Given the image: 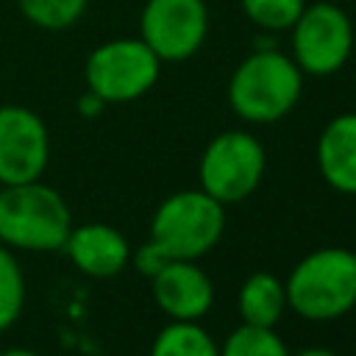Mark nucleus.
<instances>
[{
  "label": "nucleus",
  "instance_id": "f257e3e1",
  "mask_svg": "<svg viewBox=\"0 0 356 356\" xmlns=\"http://www.w3.org/2000/svg\"><path fill=\"white\" fill-rule=\"evenodd\" d=\"M303 72L289 53L253 47L228 78V106L250 125H273L292 114L303 95Z\"/></svg>",
  "mask_w": 356,
  "mask_h": 356
},
{
  "label": "nucleus",
  "instance_id": "f03ea898",
  "mask_svg": "<svg viewBox=\"0 0 356 356\" xmlns=\"http://www.w3.org/2000/svg\"><path fill=\"white\" fill-rule=\"evenodd\" d=\"M286 309L309 323H331L356 309V253L325 245L306 253L284 281Z\"/></svg>",
  "mask_w": 356,
  "mask_h": 356
},
{
  "label": "nucleus",
  "instance_id": "7ed1b4c3",
  "mask_svg": "<svg viewBox=\"0 0 356 356\" xmlns=\"http://www.w3.org/2000/svg\"><path fill=\"white\" fill-rule=\"evenodd\" d=\"M72 225L67 200L42 178L0 186V245L14 253L61 250Z\"/></svg>",
  "mask_w": 356,
  "mask_h": 356
},
{
  "label": "nucleus",
  "instance_id": "20e7f679",
  "mask_svg": "<svg viewBox=\"0 0 356 356\" xmlns=\"http://www.w3.org/2000/svg\"><path fill=\"white\" fill-rule=\"evenodd\" d=\"M225 231V206L197 189L167 195L150 217V239L159 242L170 259H203L211 253Z\"/></svg>",
  "mask_w": 356,
  "mask_h": 356
},
{
  "label": "nucleus",
  "instance_id": "39448f33",
  "mask_svg": "<svg viewBox=\"0 0 356 356\" xmlns=\"http://www.w3.org/2000/svg\"><path fill=\"white\" fill-rule=\"evenodd\" d=\"M267 172V150L259 136L231 128L211 136L197 159V181L222 206L248 200Z\"/></svg>",
  "mask_w": 356,
  "mask_h": 356
},
{
  "label": "nucleus",
  "instance_id": "423d86ee",
  "mask_svg": "<svg viewBox=\"0 0 356 356\" xmlns=\"http://www.w3.org/2000/svg\"><path fill=\"white\" fill-rule=\"evenodd\" d=\"M353 19L342 6L331 0L306 3L289 28V56L300 72L312 78L337 75L353 56Z\"/></svg>",
  "mask_w": 356,
  "mask_h": 356
},
{
  "label": "nucleus",
  "instance_id": "0eeeda50",
  "mask_svg": "<svg viewBox=\"0 0 356 356\" xmlns=\"http://www.w3.org/2000/svg\"><path fill=\"white\" fill-rule=\"evenodd\" d=\"M161 75L159 56L139 36H117L97 44L83 64L86 89L114 103H134L145 97Z\"/></svg>",
  "mask_w": 356,
  "mask_h": 356
},
{
  "label": "nucleus",
  "instance_id": "6e6552de",
  "mask_svg": "<svg viewBox=\"0 0 356 356\" xmlns=\"http://www.w3.org/2000/svg\"><path fill=\"white\" fill-rule=\"evenodd\" d=\"M209 36L206 0H145L139 11V39L161 64L192 58Z\"/></svg>",
  "mask_w": 356,
  "mask_h": 356
},
{
  "label": "nucleus",
  "instance_id": "1a4fd4ad",
  "mask_svg": "<svg viewBox=\"0 0 356 356\" xmlns=\"http://www.w3.org/2000/svg\"><path fill=\"white\" fill-rule=\"evenodd\" d=\"M50 164V131L28 106H0V186L39 181Z\"/></svg>",
  "mask_w": 356,
  "mask_h": 356
},
{
  "label": "nucleus",
  "instance_id": "9d476101",
  "mask_svg": "<svg viewBox=\"0 0 356 356\" xmlns=\"http://www.w3.org/2000/svg\"><path fill=\"white\" fill-rule=\"evenodd\" d=\"M150 295L167 320L200 323L214 306V284L192 259H170L153 278Z\"/></svg>",
  "mask_w": 356,
  "mask_h": 356
},
{
  "label": "nucleus",
  "instance_id": "9b49d317",
  "mask_svg": "<svg viewBox=\"0 0 356 356\" xmlns=\"http://www.w3.org/2000/svg\"><path fill=\"white\" fill-rule=\"evenodd\" d=\"M72 267L89 278H114L131 264V242L108 222L72 225L61 248Z\"/></svg>",
  "mask_w": 356,
  "mask_h": 356
},
{
  "label": "nucleus",
  "instance_id": "f8f14e48",
  "mask_svg": "<svg viewBox=\"0 0 356 356\" xmlns=\"http://www.w3.org/2000/svg\"><path fill=\"white\" fill-rule=\"evenodd\" d=\"M314 156L325 186L356 195V111H342L323 125Z\"/></svg>",
  "mask_w": 356,
  "mask_h": 356
},
{
  "label": "nucleus",
  "instance_id": "ddd939ff",
  "mask_svg": "<svg viewBox=\"0 0 356 356\" xmlns=\"http://www.w3.org/2000/svg\"><path fill=\"white\" fill-rule=\"evenodd\" d=\"M236 312H239L242 323H248V325L275 328L286 312L284 281L264 270L250 273L236 292Z\"/></svg>",
  "mask_w": 356,
  "mask_h": 356
},
{
  "label": "nucleus",
  "instance_id": "4468645a",
  "mask_svg": "<svg viewBox=\"0 0 356 356\" xmlns=\"http://www.w3.org/2000/svg\"><path fill=\"white\" fill-rule=\"evenodd\" d=\"M147 356H220V345L200 323L170 320L153 337Z\"/></svg>",
  "mask_w": 356,
  "mask_h": 356
},
{
  "label": "nucleus",
  "instance_id": "2eb2a0df",
  "mask_svg": "<svg viewBox=\"0 0 356 356\" xmlns=\"http://www.w3.org/2000/svg\"><path fill=\"white\" fill-rule=\"evenodd\" d=\"M25 273L17 259V253L6 245H0V334L17 325V320L25 312Z\"/></svg>",
  "mask_w": 356,
  "mask_h": 356
},
{
  "label": "nucleus",
  "instance_id": "dca6fc26",
  "mask_svg": "<svg viewBox=\"0 0 356 356\" xmlns=\"http://www.w3.org/2000/svg\"><path fill=\"white\" fill-rule=\"evenodd\" d=\"M220 356H292V353L281 339V334H275V328L239 323L220 345Z\"/></svg>",
  "mask_w": 356,
  "mask_h": 356
},
{
  "label": "nucleus",
  "instance_id": "f3484780",
  "mask_svg": "<svg viewBox=\"0 0 356 356\" xmlns=\"http://www.w3.org/2000/svg\"><path fill=\"white\" fill-rule=\"evenodd\" d=\"M19 14L42 31H67L89 8V0H17Z\"/></svg>",
  "mask_w": 356,
  "mask_h": 356
},
{
  "label": "nucleus",
  "instance_id": "a211bd4d",
  "mask_svg": "<svg viewBox=\"0 0 356 356\" xmlns=\"http://www.w3.org/2000/svg\"><path fill=\"white\" fill-rule=\"evenodd\" d=\"M306 0H239L242 14L261 33H284L300 17Z\"/></svg>",
  "mask_w": 356,
  "mask_h": 356
},
{
  "label": "nucleus",
  "instance_id": "6ab92c4d",
  "mask_svg": "<svg viewBox=\"0 0 356 356\" xmlns=\"http://www.w3.org/2000/svg\"><path fill=\"white\" fill-rule=\"evenodd\" d=\"M167 261H170V253H167L159 242H153L150 236H147L136 250H131V264H134V270H136L139 275H145V278H153Z\"/></svg>",
  "mask_w": 356,
  "mask_h": 356
},
{
  "label": "nucleus",
  "instance_id": "aec40b11",
  "mask_svg": "<svg viewBox=\"0 0 356 356\" xmlns=\"http://www.w3.org/2000/svg\"><path fill=\"white\" fill-rule=\"evenodd\" d=\"M75 108H78V114H81V117L92 120V117H100V114H103V108H106V100H103V97H97L95 92H89V89H86V92L78 97Z\"/></svg>",
  "mask_w": 356,
  "mask_h": 356
},
{
  "label": "nucleus",
  "instance_id": "412c9836",
  "mask_svg": "<svg viewBox=\"0 0 356 356\" xmlns=\"http://www.w3.org/2000/svg\"><path fill=\"white\" fill-rule=\"evenodd\" d=\"M292 356H339V353L331 350V348H303V350H298Z\"/></svg>",
  "mask_w": 356,
  "mask_h": 356
},
{
  "label": "nucleus",
  "instance_id": "4be33fe9",
  "mask_svg": "<svg viewBox=\"0 0 356 356\" xmlns=\"http://www.w3.org/2000/svg\"><path fill=\"white\" fill-rule=\"evenodd\" d=\"M0 356H42V353L33 350V348H22V345H17V348H6V350H0Z\"/></svg>",
  "mask_w": 356,
  "mask_h": 356
}]
</instances>
